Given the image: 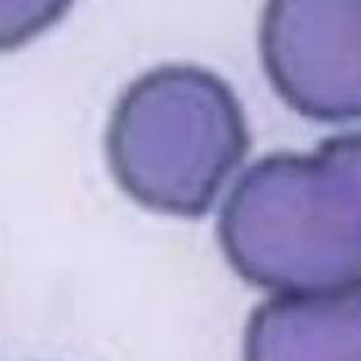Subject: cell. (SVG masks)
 <instances>
[{
  "label": "cell",
  "mask_w": 361,
  "mask_h": 361,
  "mask_svg": "<svg viewBox=\"0 0 361 361\" xmlns=\"http://www.w3.org/2000/svg\"><path fill=\"white\" fill-rule=\"evenodd\" d=\"M220 246L236 274L274 293L361 283V142L271 154L238 177L220 213Z\"/></svg>",
  "instance_id": "1"
},
{
  "label": "cell",
  "mask_w": 361,
  "mask_h": 361,
  "mask_svg": "<svg viewBox=\"0 0 361 361\" xmlns=\"http://www.w3.org/2000/svg\"><path fill=\"white\" fill-rule=\"evenodd\" d=\"M250 135L234 90L213 71L168 64L140 76L106 130L109 166L133 201L201 217L246 159Z\"/></svg>",
  "instance_id": "2"
},
{
  "label": "cell",
  "mask_w": 361,
  "mask_h": 361,
  "mask_svg": "<svg viewBox=\"0 0 361 361\" xmlns=\"http://www.w3.org/2000/svg\"><path fill=\"white\" fill-rule=\"evenodd\" d=\"M260 52L276 92L322 123L361 114V0H269Z\"/></svg>",
  "instance_id": "3"
},
{
  "label": "cell",
  "mask_w": 361,
  "mask_h": 361,
  "mask_svg": "<svg viewBox=\"0 0 361 361\" xmlns=\"http://www.w3.org/2000/svg\"><path fill=\"white\" fill-rule=\"evenodd\" d=\"M248 359H361V283L274 293L246 329Z\"/></svg>",
  "instance_id": "4"
},
{
  "label": "cell",
  "mask_w": 361,
  "mask_h": 361,
  "mask_svg": "<svg viewBox=\"0 0 361 361\" xmlns=\"http://www.w3.org/2000/svg\"><path fill=\"white\" fill-rule=\"evenodd\" d=\"M71 0H0V52L29 43L64 17Z\"/></svg>",
  "instance_id": "5"
}]
</instances>
